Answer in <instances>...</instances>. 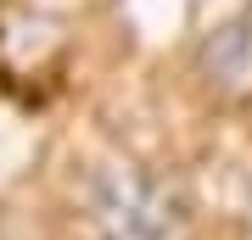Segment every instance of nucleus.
<instances>
[{
  "mask_svg": "<svg viewBox=\"0 0 252 240\" xmlns=\"http://www.w3.org/2000/svg\"><path fill=\"white\" fill-rule=\"evenodd\" d=\"M190 207L174 179L140 162H107L84 185V235L90 240H185Z\"/></svg>",
  "mask_w": 252,
  "mask_h": 240,
  "instance_id": "1",
  "label": "nucleus"
},
{
  "mask_svg": "<svg viewBox=\"0 0 252 240\" xmlns=\"http://www.w3.org/2000/svg\"><path fill=\"white\" fill-rule=\"evenodd\" d=\"M196 79L230 107L252 101V6H241L235 17L213 23L196 39Z\"/></svg>",
  "mask_w": 252,
  "mask_h": 240,
  "instance_id": "2",
  "label": "nucleus"
}]
</instances>
